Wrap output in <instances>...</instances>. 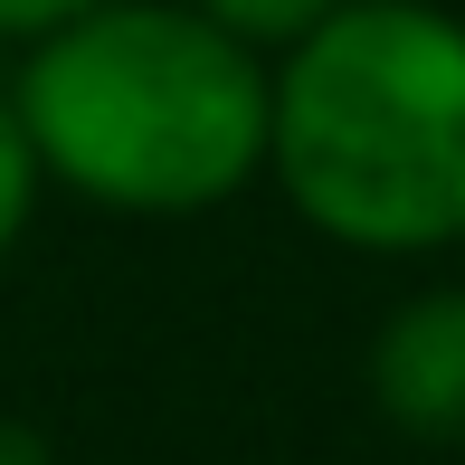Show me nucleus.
<instances>
[{
  "label": "nucleus",
  "instance_id": "nucleus-3",
  "mask_svg": "<svg viewBox=\"0 0 465 465\" xmlns=\"http://www.w3.org/2000/svg\"><path fill=\"white\" fill-rule=\"evenodd\" d=\"M371 399L390 428L465 447V285H428L380 323L371 342Z\"/></svg>",
  "mask_w": 465,
  "mask_h": 465
},
{
  "label": "nucleus",
  "instance_id": "nucleus-6",
  "mask_svg": "<svg viewBox=\"0 0 465 465\" xmlns=\"http://www.w3.org/2000/svg\"><path fill=\"white\" fill-rule=\"evenodd\" d=\"M86 10H104V0H0V48H29V38L67 29V19H86Z\"/></svg>",
  "mask_w": 465,
  "mask_h": 465
},
{
  "label": "nucleus",
  "instance_id": "nucleus-1",
  "mask_svg": "<svg viewBox=\"0 0 465 465\" xmlns=\"http://www.w3.org/2000/svg\"><path fill=\"white\" fill-rule=\"evenodd\" d=\"M266 172L294 219L361 257L465 238V19L437 0H342L266 67Z\"/></svg>",
  "mask_w": 465,
  "mask_h": 465
},
{
  "label": "nucleus",
  "instance_id": "nucleus-5",
  "mask_svg": "<svg viewBox=\"0 0 465 465\" xmlns=\"http://www.w3.org/2000/svg\"><path fill=\"white\" fill-rule=\"evenodd\" d=\"M38 190H48V172H38V153H29V124H19L10 86H0V257L19 247V228H29Z\"/></svg>",
  "mask_w": 465,
  "mask_h": 465
},
{
  "label": "nucleus",
  "instance_id": "nucleus-4",
  "mask_svg": "<svg viewBox=\"0 0 465 465\" xmlns=\"http://www.w3.org/2000/svg\"><path fill=\"white\" fill-rule=\"evenodd\" d=\"M190 10H200L209 19V29H228V38H238V48H294V38H304L313 29V19H332V10H342V0H190Z\"/></svg>",
  "mask_w": 465,
  "mask_h": 465
},
{
  "label": "nucleus",
  "instance_id": "nucleus-2",
  "mask_svg": "<svg viewBox=\"0 0 465 465\" xmlns=\"http://www.w3.org/2000/svg\"><path fill=\"white\" fill-rule=\"evenodd\" d=\"M10 104L57 190L134 219L219 209L266 172V57L190 0H104L29 38Z\"/></svg>",
  "mask_w": 465,
  "mask_h": 465
},
{
  "label": "nucleus",
  "instance_id": "nucleus-7",
  "mask_svg": "<svg viewBox=\"0 0 465 465\" xmlns=\"http://www.w3.org/2000/svg\"><path fill=\"white\" fill-rule=\"evenodd\" d=\"M0 465H57V456H48V437H38V428L0 418Z\"/></svg>",
  "mask_w": 465,
  "mask_h": 465
}]
</instances>
